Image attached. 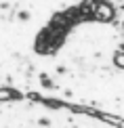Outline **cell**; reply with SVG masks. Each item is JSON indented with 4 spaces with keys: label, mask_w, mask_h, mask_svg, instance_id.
<instances>
[{
    "label": "cell",
    "mask_w": 124,
    "mask_h": 128,
    "mask_svg": "<svg viewBox=\"0 0 124 128\" xmlns=\"http://www.w3.org/2000/svg\"><path fill=\"white\" fill-rule=\"evenodd\" d=\"M93 10H95V17H101V19H111V15H114V10L107 2H97Z\"/></svg>",
    "instance_id": "cell-1"
}]
</instances>
